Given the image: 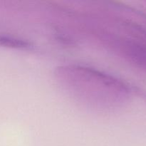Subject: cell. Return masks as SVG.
<instances>
[{"instance_id": "6da1fadb", "label": "cell", "mask_w": 146, "mask_h": 146, "mask_svg": "<svg viewBox=\"0 0 146 146\" xmlns=\"http://www.w3.org/2000/svg\"><path fill=\"white\" fill-rule=\"evenodd\" d=\"M0 46L13 48H23L28 46V44L17 38L0 35Z\"/></svg>"}]
</instances>
